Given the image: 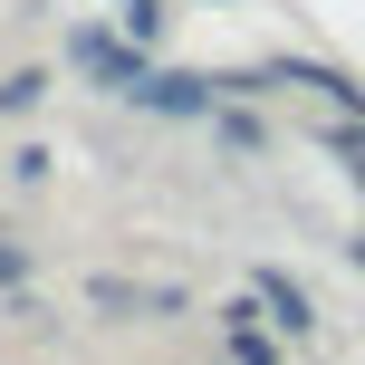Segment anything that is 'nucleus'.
Returning a JSON list of instances; mask_svg holds the SVG:
<instances>
[{"label": "nucleus", "mask_w": 365, "mask_h": 365, "mask_svg": "<svg viewBox=\"0 0 365 365\" xmlns=\"http://www.w3.org/2000/svg\"><path fill=\"white\" fill-rule=\"evenodd\" d=\"M135 106H154V115H212V87H202V77H173V68H145Z\"/></svg>", "instance_id": "f257e3e1"}, {"label": "nucleus", "mask_w": 365, "mask_h": 365, "mask_svg": "<svg viewBox=\"0 0 365 365\" xmlns=\"http://www.w3.org/2000/svg\"><path fill=\"white\" fill-rule=\"evenodd\" d=\"M77 68H96V77H106V87H145V58H125V48H115V38H96V29H77Z\"/></svg>", "instance_id": "f03ea898"}, {"label": "nucleus", "mask_w": 365, "mask_h": 365, "mask_svg": "<svg viewBox=\"0 0 365 365\" xmlns=\"http://www.w3.org/2000/svg\"><path fill=\"white\" fill-rule=\"evenodd\" d=\"M250 289H259V308H269V327H289V336H308V289H298L289 269H259Z\"/></svg>", "instance_id": "7ed1b4c3"}, {"label": "nucleus", "mask_w": 365, "mask_h": 365, "mask_svg": "<svg viewBox=\"0 0 365 365\" xmlns=\"http://www.w3.org/2000/svg\"><path fill=\"white\" fill-rule=\"evenodd\" d=\"M221 336H231V356H240V365H279V356H269V336H259V308H221Z\"/></svg>", "instance_id": "20e7f679"}, {"label": "nucleus", "mask_w": 365, "mask_h": 365, "mask_svg": "<svg viewBox=\"0 0 365 365\" xmlns=\"http://www.w3.org/2000/svg\"><path fill=\"white\" fill-rule=\"evenodd\" d=\"M96 308H173V289H125V279H96Z\"/></svg>", "instance_id": "39448f33"}, {"label": "nucleus", "mask_w": 365, "mask_h": 365, "mask_svg": "<svg viewBox=\"0 0 365 365\" xmlns=\"http://www.w3.org/2000/svg\"><path fill=\"white\" fill-rule=\"evenodd\" d=\"M0 279H10V289H19V279H29V259H19L10 240H0Z\"/></svg>", "instance_id": "423d86ee"}]
</instances>
